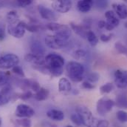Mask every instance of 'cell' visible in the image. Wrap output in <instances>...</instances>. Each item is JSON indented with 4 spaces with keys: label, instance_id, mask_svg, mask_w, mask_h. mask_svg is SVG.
<instances>
[{
    "label": "cell",
    "instance_id": "obj_1",
    "mask_svg": "<svg viewBox=\"0 0 127 127\" xmlns=\"http://www.w3.org/2000/svg\"><path fill=\"white\" fill-rule=\"evenodd\" d=\"M64 64V58L59 54L50 53L45 57V65L53 77H60L63 74Z\"/></svg>",
    "mask_w": 127,
    "mask_h": 127
},
{
    "label": "cell",
    "instance_id": "obj_2",
    "mask_svg": "<svg viewBox=\"0 0 127 127\" xmlns=\"http://www.w3.org/2000/svg\"><path fill=\"white\" fill-rule=\"evenodd\" d=\"M66 71L68 77L73 82H81L84 79V67L76 61H70L66 65Z\"/></svg>",
    "mask_w": 127,
    "mask_h": 127
},
{
    "label": "cell",
    "instance_id": "obj_3",
    "mask_svg": "<svg viewBox=\"0 0 127 127\" xmlns=\"http://www.w3.org/2000/svg\"><path fill=\"white\" fill-rule=\"evenodd\" d=\"M115 106V102L107 97H103L100 98L96 103V111L100 116H105L112 111L113 107Z\"/></svg>",
    "mask_w": 127,
    "mask_h": 127
},
{
    "label": "cell",
    "instance_id": "obj_4",
    "mask_svg": "<svg viewBox=\"0 0 127 127\" xmlns=\"http://www.w3.org/2000/svg\"><path fill=\"white\" fill-rule=\"evenodd\" d=\"M75 112L79 115L82 121L83 126L91 127L94 124V116L92 112L85 106L80 105L75 108Z\"/></svg>",
    "mask_w": 127,
    "mask_h": 127
},
{
    "label": "cell",
    "instance_id": "obj_5",
    "mask_svg": "<svg viewBox=\"0 0 127 127\" xmlns=\"http://www.w3.org/2000/svg\"><path fill=\"white\" fill-rule=\"evenodd\" d=\"M53 36L57 41L60 48H62L66 46L69 42V39L71 36V29L68 26L62 25L58 31L55 32Z\"/></svg>",
    "mask_w": 127,
    "mask_h": 127
},
{
    "label": "cell",
    "instance_id": "obj_6",
    "mask_svg": "<svg viewBox=\"0 0 127 127\" xmlns=\"http://www.w3.org/2000/svg\"><path fill=\"white\" fill-rule=\"evenodd\" d=\"M19 58L14 54H7L0 57V68L10 69L18 65Z\"/></svg>",
    "mask_w": 127,
    "mask_h": 127
},
{
    "label": "cell",
    "instance_id": "obj_7",
    "mask_svg": "<svg viewBox=\"0 0 127 127\" xmlns=\"http://www.w3.org/2000/svg\"><path fill=\"white\" fill-rule=\"evenodd\" d=\"M27 23L24 21H19L18 23L14 25H9L7 26V32L10 35L15 38H22L26 32Z\"/></svg>",
    "mask_w": 127,
    "mask_h": 127
},
{
    "label": "cell",
    "instance_id": "obj_8",
    "mask_svg": "<svg viewBox=\"0 0 127 127\" xmlns=\"http://www.w3.org/2000/svg\"><path fill=\"white\" fill-rule=\"evenodd\" d=\"M16 116L20 118H31L34 116L35 111L31 106L25 103H20L16 106Z\"/></svg>",
    "mask_w": 127,
    "mask_h": 127
},
{
    "label": "cell",
    "instance_id": "obj_9",
    "mask_svg": "<svg viewBox=\"0 0 127 127\" xmlns=\"http://www.w3.org/2000/svg\"><path fill=\"white\" fill-rule=\"evenodd\" d=\"M72 2L70 0H55L52 2L51 6L53 10L58 13H67L72 7Z\"/></svg>",
    "mask_w": 127,
    "mask_h": 127
},
{
    "label": "cell",
    "instance_id": "obj_10",
    "mask_svg": "<svg viewBox=\"0 0 127 127\" xmlns=\"http://www.w3.org/2000/svg\"><path fill=\"white\" fill-rule=\"evenodd\" d=\"M115 83L119 89H125L127 87V70L118 69L114 74Z\"/></svg>",
    "mask_w": 127,
    "mask_h": 127
},
{
    "label": "cell",
    "instance_id": "obj_11",
    "mask_svg": "<svg viewBox=\"0 0 127 127\" xmlns=\"http://www.w3.org/2000/svg\"><path fill=\"white\" fill-rule=\"evenodd\" d=\"M38 10L40 16L44 19H46L50 22H55L57 20V17H56L55 12L48 7L42 4H39L38 6Z\"/></svg>",
    "mask_w": 127,
    "mask_h": 127
},
{
    "label": "cell",
    "instance_id": "obj_12",
    "mask_svg": "<svg viewBox=\"0 0 127 127\" xmlns=\"http://www.w3.org/2000/svg\"><path fill=\"white\" fill-rule=\"evenodd\" d=\"M25 60L28 63L33 64V66L41 65L45 64V57L43 55H38L32 53L25 54Z\"/></svg>",
    "mask_w": 127,
    "mask_h": 127
},
{
    "label": "cell",
    "instance_id": "obj_13",
    "mask_svg": "<svg viewBox=\"0 0 127 127\" xmlns=\"http://www.w3.org/2000/svg\"><path fill=\"white\" fill-rule=\"evenodd\" d=\"M113 11L119 19H126L127 18V6L122 3H113Z\"/></svg>",
    "mask_w": 127,
    "mask_h": 127
},
{
    "label": "cell",
    "instance_id": "obj_14",
    "mask_svg": "<svg viewBox=\"0 0 127 127\" xmlns=\"http://www.w3.org/2000/svg\"><path fill=\"white\" fill-rule=\"evenodd\" d=\"M69 25H70V29L74 31L76 34H78L82 38H86L87 32L90 30L88 28V26L85 25H78L75 22H70Z\"/></svg>",
    "mask_w": 127,
    "mask_h": 127
},
{
    "label": "cell",
    "instance_id": "obj_15",
    "mask_svg": "<svg viewBox=\"0 0 127 127\" xmlns=\"http://www.w3.org/2000/svg\"><path fill=\"white\" fill-rule=\"evenodd\" d=\"M105 17L106 19V23L111 25L112 28H116L120 24V19L115 14L113 10H109L105 13Z\"/></svg>",
    "mask_w": 127,
    "mask_h": 127
},
{
    "label": "cell",
    "instance_id": "obj_16",
    "mask_svg": "<svg viewBox=\"0 0 127 127\" xmlns=\"http://www.w3.org/2000/svg\"><path fill=\"white\" fill-rule=\"evenodd\" d=\"M47 116L50 120L54 121H58V122L62 121L65 118L64 112L59 109H49L47 112Z\"/></svg>",
    "mask_w": 127,
    "mask_h": 127
},
{
    "label": "cell",
    "instance_id": "obj_17",
    "mask_svg": "<svg viewBox=\"0 0 127 127\" xmlns=\"http://www.w3.org/2000/svg\"><path fill=\"white\" fill-rule=\"evenodd\" d=\"M59 90L63 95H68L72 90V84L70 81L66 78L62 77L59 81Z\"/></svg>",
    "mask_w": 127,
    "mask_h": 127
},
{
    "label": "cell",
    "instance_id": "obj_18",
    "mask_svg": "<svg viewBox=\"0 0 127 127\" xmlns=\"http://www.w3.org/2000/svg\"><path fill=\"white\" fill-rule=\"evenodd\" d=\"M94 2L91 0H80L77 2L78 10L83 13H88L93 7Z\"/></svg>",
    "mask_w": 127,
    "mask_h": 127
},
{
    "label": "cell",
    "instance_id": "obj_19",
    "mask_svg": "<svg viewBox=\"0 0 127 127\" xmlns=\"http://www.w3.org/2000/svg\"><path fill=\"white\" fill-rule=\"evenodd\" d=\"M31 50L32 53L38 55H43L45 52V48L41 43V42L38 40H34L31 42Z\"/></svg>",
    "mask_w": 127,
    "mask_h": 127
},
{
    "label": "cell",
    "instance_id": "obj_20",
    "mask_svg": "<svg viewBox=\"0 0 127 127\" xmlns=\"http://www.w3.org/2000/svg\"><path fill=\"white\" fill-rule=\"evenodd\" d=\"M50 92L48 89L41 87L37 92H35L33 95V97L37 100V101H44L47 99L49 97Z\"/></svg>",
    "mask_w": 127,
    "mask_h": 127
},
{
    "label": "cell",
    "instance_id": "obj_21",
    "mask_svg": "<svg viewBox=\"0 0 127 127\" xmlns=\"http://www.w3.org/2000/svg\"><path fill=\"white\" fill-rule=\"evenodd\" d=\"M46 45L52 49H61L53 35H47L44 39Z\"/></svg>",
    "mask_w": 127,
    "mask_h": 127
},
{
    "label": "cell",
    "instance_id": "obj_22",
    "mask_svg": "<svg viewBox=\"0 0 127 127\" xmlns=\"http://www.w3.org/2000/svg\"><path fill=\"white\" fill-rule=\"evenodd\" d=\"M6 19L9 25H14L19 22V17L18 13L16 10L9 11L6 15Z\"/></svg>",
    "mask_w": 127,
    "mask_h": 127
},
{
    "label": "cell",
    "instance_id": "obj_23",
    "mask_svg": "<svg viewBox=\"0 0 127 127\" xmlns=\"http://www.w3.org/2000/svg\"><path fill=\"white\" fill-rule=\"evenodd\" d=\"M72 56L76 60H83L87 58V53L84 49H77L73 51Z\"/></svg>",
    "mask_w": 127,
    "mask_h": 127
},
{
    "label": "cell",
    "instance_id": "obj_24",
    "mask_svg": "<svg viewBox=\"0 0 127 127\" xmlns=\"http://www.w3.org/2000/svg\"><path fill=\"white\" fill-rule=\"evenodd\" d=\"M86 39H87V41L89 42V43L92 46H95L98 43V41H99V39H98L97 36H96V34L91 30L88 31L87 33Z\"/></svg>",
    "mask_w": 127,
    "mask_h": 127
},
{
    "label": "cell",
    "instance_id": "obj_25",
    "mask_svg": "<svg viewBox=\"0 0 127 127\" xmlns=\"http://www.w3.org/2000/svg\"><path fill=\"white\" fill-rule=\"evenodd\" d=\"M114 89V86L112 83H106L100 87V92L101 94H109L112 92Z\"/></svg>",
    "mask_w": 127,
    "mask_h": 127
},
{
    "label": "cell",
    "instance_id": "obj_26",
    "mask_svg": "<svg viewBox=\"0 0 127 127\" xmlns=\"http://www.w3.org/2000/svg\"><path fill=\"white\" fill-rule=\"evenodd\" d=\"M115 105H117L120 108L127 109V97L123 95L118 96L116 100Z\"/></svg>",
    "mask_w": 127,
    "mask_h": 127
},
{
    "label": "cell",
    "instance_id": "obj_27",
    "mask_svg": "<svg viewBox=\"0 0 127 127\" xmlns=\"http://www.w3.org/2000/svg\"><path fill=\"white\" fill-rule=\"evenodd\" d=\"M16 123L21 127H32V121L30 118L17 119Z\"/></svg>",
    "mask_w": 127,
    "mask_h": 127
},
{
    "label": "cell",
    "instance_id": "obj_28",
    "mask_svg": "<svg viewBox=\"0 0 127 127\" xmlns=\"http://www.w3.org/2000/svg\"><path fill=\"white\" fill-rule=\"evenodd\" d=\"M117 120L121 123H127V112L124 110H119L116 112Z\"/></svg>",
    "mask_w": 127,
    "mask_h": 127
},
{
    "label": "cell",
    "instance_id": "obj_29",
    "mask_svg": "<svg viewBox=\"0 0 127 127\" xmlns=\"http://www.w3.org/2000/svg\"><path fill=\"white\" fill-rule=\"evenodd\" d=\"M62 25V24L57 23L56 22H50L49 23L46 25V28L51 31L56 32L61 28Z\"/></svg>",
    "mask_w": 127,
    "mask_h": 127
},
{
    "label": "cell",
    "instance_id": "obj_30",
    "mask_svg": "<svg viewBox=\"0 0 127 127\" xmlns=\"http://www.w3.org/2000/svg\"><path fill=\"white\" fill-rule=\"evenodd\" d=\"M10 77L7 73L0 71V86H5L9 82Z\"/></svg>",
    "mask_w": 127,
    "mask_h": 127
},
{
    "label": "cell",
    "instance_id": "obj_31",
    "mask_svg": "<svg viewBox=\"0 0 127 127\" xmlns=\"http://www.w3.org/2000/svg\"><path fill=\"white\" fill-rule=\"evenodd\" d=\"M70 120L73 123V124L76 125V126H78V127H81V126H83V123H82V121L81 119L80 118L79 115L76 113V112H74L70 116Z\"/></svg>",
    "mask_w": 127,
    "mask_h": 127
},
{
    "label": "cell",
    "instance_id": "obj_32",
    "mask_svg": "<svg viewBox=\"0 0 127 127\" xmlns=\"http://www.w3.org/2000/svg\"><path fill=\"white\" fill-rule=\"evenodd\" d=\"M28 84H29V89H31L32 91H33L35 93L37 92L41 87L40 86V84L34 80L29 79L28 80Z\"/></svg>",
    "mask_w": 127,
    "mask_h": 127
},
{
    "label": "cell",
    "instance_id": "obj_33",
    "mask_svg": "<svg viewBox=\"0 0 127 127\" xmlns=\"http://www.w3.org/2000/svg\"><path fill=\"white\" fill-rule=\"evenodd\" d=\"M40 29H41V26L35 24V22L27 23L26 30H28V31L32 32V33H35V32L39 31Z\"/></svg>",
    "mask_w": 127,
    "mask_h": 127
},
{
    "label": "cell",
    "instance_id": "obj_34",
    "mask_svg": "<svg viewBox=\"0 0 127 127\" xmlns=\"http://www.w3.org/2000/svg\"><path fill=\"white\" fill-rule=\"evenodd\" d=\"M115 49L118 51V53L121 54H127V47H126L124 44H122L121 42H118L115 44Z\"/></svg>",
    "mask_w": 127,
    "mask_h": 127
},
{
    "label": "cell",
    "instance_id": "obj_35",
    "mask_svg": "<svg viewBox=\"0 0 127 127\" xmlns=\"http://www.w3.org/2000/svg\"><path fill=\"white\" fill-rule=\"evenodd\" d=\"M99 79H100V75L97 72H91L87 75V81L92 83L97 82Z\"/></svg>",
    "mask_w": 127,
    "mask_h": 127
},
{
    "label": "cell",
    "instance_id": "obj_36",
    "mask_svg": "<svg viewBox=\"0 0 127 127\" xmlns=\"http://www.w3.org/2000/svg\"><path fill=\"white\" fill-rule=\"evenodd\" d=\"M12 71H13V73H15V74H17L18 76H19V77H23V78L25 77V72H24L22 68L20 67L19 65H16V66H15V67H13V68H12Z\"/></svg>",
    "mask_w": 127,
    "mask_h": 127
},
{
    "label": "cell",
    "instance_id": "obj_37",
    "mask_svg": "<svg viewBox=\"0 0 127 127\" xmlns=\"http://www.w3.org/2000/svg\"><path fill=\"white\" fill-rule=\"evenodd\" d=\"M19 95L18 96L19 98H20V99H22L23 100H27L30 99L32 97H33V94L32 93L30 90H28V91H25L22 94H19Z\"/></svg>",
    "mask_w": 127,
    "mask_h": 127
},
{
    "label": "cell",
    "instance_id": "obj_38",
    "mask_svg": "<svg viewBox=\"0 0 127 127\" xmlns=\"http://www.w3.org/2000/svg\"><path fill=\"white\" fill-rule=\"evenodd\" d=\"M31 0H19L17 1V4L18 5H19L22 7H26L28 6H29L30 4H32Z\"/></svg>",
    "mask_w": 127,
    "mask_h": 127
},
{
    "label": "cell",
    "instance_id": "obj_39",
    "mask_svg": "<svg viewBox=\"0 0 127 127\" xmlns=\"http://www.w3.org/2000/svg\"><path fill=\"white\" fill-rule=\"evenodd\" d=\"M82 87L85 89H87V90H91V89H95V86L92 83H90L87 80L84 81L82 83Z\"/></svg>",
    "mask_w": 127,
    "mask_h": 127
},
{
    "label": "cell",
    "instance_id": "obj_40",
    "mask_svg": "<svg viewBox=\"0 0 127 127\" xmlns=\"http://www.w3.org/2000/svg\"><path fill=\"white\" fill-rule=\"evenodd\" d=\"M112 38V34H101L100 36V39L103 42H107L109 41H110Z\"/></svg>",
    "mask_w": 127,
    "mask_h": 127
},
{
    "label": "cell",
    "instance_id": "obj_41",
    "mask_svg": "<svg viewBox=\"0 0 127 127\" xmlns=\"http://www.w3.org/2000/svg\"><path fill=\"white\" fill-rule=\"evenodd\" d=\"M109 123L108 121H106V120H100L97 123L95 127H109Z\"/></svg>",
    "mask_w": 127,
    "mask_h": 127
},
{
    "label": "cell",
    "instance_id": "obj_42",
    "mask_svg": "<svg viewBox=\"0 0 127 127\" xmlns=\"http://www.w3.org/2000/svg\"><path fill=\"white\" fill-rule=\"evenodd\" d=\"M5 36V25L0 23V40H2Z\"/></svg>",
    "mask_w": 127,
    "mask_h": 127
},
{
    "label": "cell",
    "instance_id": "obj_43",
    "mask_svg": "<svg viewBox=\"0 0 127 127\" xmlns=\"http://www.w3.org/2000/svg\"><path fill=\"white\" fill-rule=\"evenodd\" d=\"M105 26H106V22L103 21V20H100L98 22V28H105Z\"/></svg>",
    "mask_w": 127,
    "mask_h": 127
},
{
    "label": "cell",
    "instance_id": "obj_44",
    "mask_svg": "<svg viewBox=\"0 0 127 127\" xmlns=\"http://www.w3.org/2000/svg\"><path fill=\"white\" fill-rule=\"evenodd\" d=\"M124 26H125V28H127V21L125 22V23H124Z\"/></svg>",
    "mask_w": 127,
    "mask_h": 127
},
{
    "label": "cell",
    "instance_id": "obj_45",
    "mask_svg": "<svg viewBox=\"0 0 127 127\" xmlns=\"http://www.w3.org/2000/svg\"><path fill=\"white\" fill-rule=\"evenodd\" d=\"M1 123H2V121H1V117H0V127H1Z\"/></svg>",
    "mask_w": 127,
    "mask_h": 127
},
{
    "label": "cell",
    "instance_id": "obj_46",
    "mask_svg": "<svg viewBox=\"0 0 127 127\" xmlns=\"http://www.w3.org/2000/svg\"><path fill=\"white\" fill-rule=\"evenodd\" d=\"M72 127V126H69V125H67V126H65V127Z\"/></svg>",
    "mask_w": 127,
    "mask_h": 127
}]
</instances>
